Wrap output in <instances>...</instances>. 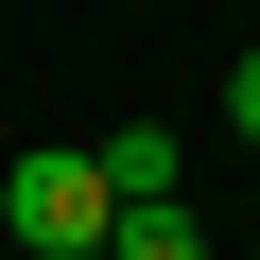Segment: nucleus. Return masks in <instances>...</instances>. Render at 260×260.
I'll return each instance as SVG.
<instances>
[{
    "instance_id": "1",
    "label": "nucleus",
    "mask_w": 260,
    "mask_h": 260,
    "mask_svg": "<svg viewBox=\"0 0 260 260\" xmlns=\"http://www.w3.org/2000/svg\"><path fill=\"white\" fill-rule=\"evenodd\" d=\"M0 225L52 260V243H104V225H121V191H104V156H70V139H52V156H18V174H0Z\"/></svg>"
},
{
    "instance_id": "2",
    "label": "nucleus",
    "mask_w": 260,
    "mask_h": 260,
    "mask_svg": "<svg viewBox=\"0 0 260 260\" xmlns=\"http://www.w3.org/2000/svg\"><path fill=\"white\" fill-rule=\"evenodd\" d=\"M104 243H121V260H208V225H191V208H174V191H139V208H121V225H104Z\"/></svg>"
},
{
    "instance_id": "3",
    "label": "nucleus",
    "mask_w": 260,
    "mask_h": 260,
    "mask_svg": "<svg viewBox=\"0 0 260 260\" xmlns=\"http://www.w3.org/2000/svg\"><path fill=\"white\" fill-rule=\"evenodd\" d=\"M104 191H121V208L174 191V121H121V139H104Z\"/></svg>"
},
{
    "instance_id": "4",
    "label": "nucleus",
    "mask_w": 260,
    "mask_h": 260,
    "mask_svg": "<svg viewBox=\"0 0 260 260\" xmlns=\"http://www.w3.org/2000/svg\"><path fill=\"white\" fill-rule=\"evenodd\" d=\"M225 104H243V139H260V52H243V70H225Z\"/></svg>"
},
{
    "instance_id": "5",
    "label": "nucleus",
    "mask_w": 260,
    "mask_h": 260,
    "mask_svg": "<svg viewBox=\"0 0 260 260\" xmlns=\"http://www.w3.org/2000/svg\"><path fill=\"white\" fill-rule=\"evenodd\" d=\"M52 260H121V243H52Z\"/></svg>"
}]
</instances>
